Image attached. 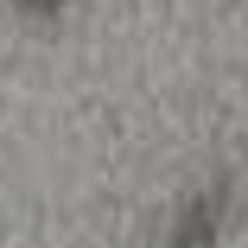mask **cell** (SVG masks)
Masks as SVG:
<instances>
[{
    "mask_svg": "<svg viewBox=\"0 0 248 248\" xmlns=\"http://www.w3.org/2000/svg\"><path fill=\"white\" fill-rule=\"evenodd\" d=\"M217 223H223V191H204L197 204L178 217V229H172V248H204L210 235H217Z\"/></svg>",
    "mask_w": 248,
    "mask_h": 248,
    "instance_id": "1",
    "label": "cell"
},
{
    "mask_svg": "<svg viewBox=\"0 0 248 248\" xmlns=\"http://www.w3.org/2000/svg\"><path fill=\"white\" fill-rule=\"evenodd\" d=\"M19 7H26V13H58L64 0H19Z\"/></svg>",
    "mask_w": 248,
    "mask_h": 248,
    "instance_id": "2",
    "label": "cell"
}]
</instances>
